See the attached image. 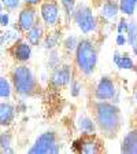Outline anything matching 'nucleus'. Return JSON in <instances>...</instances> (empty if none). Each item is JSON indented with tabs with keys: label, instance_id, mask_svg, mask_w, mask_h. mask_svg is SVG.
I'll return each instance as SVG.
<instances>
[{
	"label": "nucleus",
	"instance_id": "1",
	"mask_svg": "<svg viewBox=\"0 0 137 154\" xmlns=\"http://www.w3.org/2000/svg\"><path fill=\"white\" fill-rule=\"evenodd\" d=\"M96 122L107 136H114L121 125V113L119 109L107 100H99L96 105Z\"/></svg>",
	"mask_w": 137,
	"mask_h": 154
},
{
	"label": "nucleus",
	"instance_id": "2",
	"mask_svg": "<svg viewBox=\"0 0 137 154\" xmlns=\"http://www.w3.org/2000/svg\"><path fill=\"white\" fill-rule=\"evenodd\" d=\"M76 63L81 73L89 76L95 72L97 63V51L91 40L82 38L76 48Z\"/></svg>",
	"mask_w": 137,
	"mask_h": 154
},
{
	"label": "nucleus",
	"instance_id": "3",
	"mask_svg": "<svg viewBox=\"0 0 137 154\" xmlns=\"http://www.w3.org/2000/svg\"><path fill=\"white\" fill-rule=\"evenodd\" d=\"M13 85L14 90L21 96H32L36 92L37 83L33 72L25 65H19L13 72Z\"/></svg>",
	"mask_w": 137,
	"mask_h": 154
},
{
	"label": "nucleus",
	"instance_id": "4",
	"mask_svg": "<svg viewBox=\"0 0 137 154\" xmlns=\"http://www.w3.org/2000/svg\"><path fill=\"white\" fill-rule=\"evenodd\" d=\"M61 149L56 142V135L52 131L41 134L36 139L32 147L29 149L30 154H56Z\"/></svg>",
	"mask_w": 137,
	"mask_h": 154
},
{
	"label": "nucleus",
	"instance_id": "5",
	"mask_svg": "<svg viewBox=\"0 0 137 154\" xmlns=\"http://www.w3.org/2000/svg\"><path fill=\"white\" fill-rule=\"evenodd\" d=\"M74 21H76L77 26L82 33L88 35V33H92L93 30H96V26H97V22H96V18L93 15V11L91 7L85 6V4H81L76 8L73 15Z\"/></svg>",
	"mask_w": 137,
	"mask_h": 154
},
{
	"label": "nucleus",
	"instance_id": "6",
	"mask_svg": "<svg viewBox=\"0 0 137 154\" xmlns=\"http://www.w3.org/2000/svg\"><path fill=\"white\" fill-rule=\"evenodd\" d=\"M40 14L47 26H55L59 21V6L55 0H47L40 6Z\"/></svg>",
	"mask_w": 137,
	"mask_h": 154
},
{
	"label": "nucleus",
	"instance_id": "7",
	"mask_svg": "<svg viewBox=\"0 0 137 154\" xmlns=\"http://www.w3.org/2000/svg\"><path fill=\"white\" fill-rule=\"evenodd\" d=\"M37 23V14L33 6H26L23 7L18 14V28L21 32H28L29 29H32L33 26Z\"/></svg>",
	"mask_w": 137,
	"mask_h": 154
},
{
	"label": "nucleus",
	"instance_id": "8",
	"mask_svg": "<svg viewBox=\"0 0 137 154\" xmlns=\"http://www.w3.org/2000/svg\"><path fill=\"white\" fill-rule=\"evenodd\" d=\"M115 96V85L110 77L104 76L100 79V81L96 85L95 98L97 100H110Z\"/></svg>",
	"mask_w": 137,
	"mask_h": 154
},
{
	"label": "nucleus",
	"instance_id": "9",
	"mask_svg": "<svg viewBox=\"0 0 137 154\" xmlns=\"http://www.w3.org/2000/svg\"><path fill=\"white\" fill-rule=\"evenodd\" d=\"M71 81V69L70 66L63 65V66L55 67L51 76V84L55 88H62V87L67 85Z\"/></svg>",
	"mask_w": 137,
	"mask_h": 154
},
{
	"label": "nucleus",
	"instance_id": "10",
	"mask_svg": "<svg viewBox=\"0 0 137 154\" xmlns=\"http://www.w3.org/2000/svg\"><path fill=\"white\" fill-rule=\"evenodd\" d=\"M11 54L18 62H28L30 59V55H32V44L29 42L19 40L14 44Z\"/></svg>",
	"mask_w": 137,
	"mask_h": 154
},
{
	"label": "nucleus",
	"instance_id": "11",
	"mask_svg": "<svg viewBox=\"0 0 137 154\" xmlns=\"http://www.w3.org/2000/svg\"><path fill=\"white\" fill-rule=\"evenodd\" d=\"M14 117H15V107L13 103H0V127H8L14 121Z\"/></svg>",
	"mask_w": 137,
	"mask_h": 154
},
{
	"label": "nucleus",
	"instance_id": "12",
	"mask_svg": "<svg viewBox=\"0 0 137 154\" xmlns=\"http://www.w3.org/2000/svg\"><path fill=\"white\" fill-rule=\"evenodd\" d=\"M121 151L128 154H137V129L130 131L124 138L121 144Z\"/></svg>",
	"mask_w": 137,
	"mask_h": 154
},
{
	"label": "nucleus",
	"instance_id": "13",
	"mask_svg": "<svg viewBox=\"0 0 137 154\" xmlns=\"http://www.w3.org/2000/svg\"><path fill=\"white\" fill-rule=\"evenodd\" d=\"M44 28L40 22H37L32 29H29L26 32V40L32 45H38L44 40Z\"/></svg>",
	"mask_w": 137,
	"mask_h": 154
},
{
	"label": "nucleus",
	"instance_id": "14",
	"mask_svg": "<svg viewBox=\"0 0 137 154\" xmlns=\"http://www.w3.org/2000/svg\"><path fill=\"white\" fill-rule=\"evenodd\" d=\"M114 63L118 66V69L122 70H137L136 66H134V62L128 54H119V52H115L114 58H112Z\"/></svg>",
	"mask_w": 137,
	"mask_h": 154
},
{
	"label": "nucleus",
	"instance_id": "15",
	"mask_svg": "<svg viewBox=\"0 0 137 154\" xmlns=\"http://www.w3.org/2000/svg\"><path fill=\"white\" fill-rule=\"evenodd\" d=\"M77 125H78V128L80 131L82 132L84 135L86 136H89V135H93L96 131V125L89 117H86V116H81L78 121H77Z\"/></svg>",
	"mask_w": 137,
	"mask_h": 154
},
{
	"label": "nucleus",
	"instance_id": "16",
	"mask_svg": "<svg viewBox=\"0 0 137 154\" xmlns=\"http://www.w3.org/2000/svg\"><path fill=\"white\" fill-rule=\"evenodd\" d=\"M119 13V4H117L112 0L106 2L102 6V17L106 19H112L118 15Z\"/></svg>",
	"mask_w": 137,
	"mask_h": 154
},
{
	"label": "nucleus",
	"instance_id": "17",
	"mask_svg": "<svg viewBox=\"0 0 137 154\" xmlns=\"http://www.w3.org/2000/svg\"><path fill=\"white\" fill-rule=\"evenodd\" d=\"M100 151V143L96 140L95 138H92V135H89V138L82 139V149L81 153L85 154H96Z\"/></svg>",
	"mask_w": 137,
	"mask_h": 154
},
{
	"label": "nucleus",
	"instance_id": "18",
	"mask_svg": "<svg viewBox=\"0 0 137 154\" xmlns=\"http://www.w3.org/2000/svg\"><path fill=\"white\" fill-rule=\"evenodd\" d=\"M126 38H128V43L130 44V47L133 48L134 54H137V22H134V21L129 22L128 30H126Z\"/></svg>",
	"mask_w": 137,
	"mask_h": 154
},
{
	"label": "nucleus",
	"instance_id": "19",
	"mask_svg": "<svg viewBox=\"0 0 137 154\" xmlns=\"http://www.w3.org/2000/svg\"><path fill=\"white\" fill-rule=\"evenodd\" d=\"M61 35L62 33L58 30V32H52V33H49V35L44 36V43H43V45H44L45 50H54L55 47H58L59 42H61Z\"/></svg>",
	"mask_w": 137,
	"mask_h": 154
},
{
	"label": "nucleus",
	"instance_id": "20",
	"mask_svg": "<svg viewBox=\"0 0 137 154\" xmlns=\"http://www.w3.org/2000/svg\"><path fill=\"white\" fill-rule=\"evenodd\" d=\"M137 0H119V11L124 15H132L136 10Z\"/></svg>",
	"mask_w": 137,
	"mask_h": 154
},
{
	"label": "nucleus",
	"instance_id": "21",
	"mask_svg": "<svg viewBox=\"0 0 137 154\" xmlns=\"http://www.w3.org/2000/svg\"><path fill=\"white\" fill-rule=\"evenodd\" d=\"M11 92H13V88H11V84L8 83V80L4 77H0V99L10 98Z\"/></svg>",
	"mask_w": 137,
	"mask_h": 154
},
{
	"label": "nucleus",
	"instance_id": "22",
	"mask_svg": "<svg viewBox=\"0 0 137 154\" xmlns=\"http://www.w3.org/2000/svg\"><path fill=\"white\" fill-rule=\"evenodd\" d=\"M11 143H13V135L10 131H4L0 134V150L7 147H11Z\"/></svg>",
	"mask_w": 137,
	"mask_h": 154
},
{
	"label": "nucleus",
	"instance_id": "23",
	"mask_svg": "<svg viewBox=\"0 0 137 154\" xmlns=\"http://www.w3.org/2000/svg\"><path fill=\"white\" fill-rule=\"evenodd\" d=\"M61 3L67 18H71L74 15V11H76V0H61Z\"/></svg>",
	"mask_w": 137,
	"mask_h": 154
},
{
	"label": "nucleus",
	"instance_id": "24",
	"mask_svg": "<svg viewBox=\"0 0 137 154\" xmlns=\"http://www.w3.org/2000/svg\"><path fill=\"white\" fill-rule=\"evenodd\" d=\"M78 42H80V40H78L76 36H69V37L63 42V45L66 50H69V51H74L77 48V45H78Z\"/></svg>",
	"mask_w": 137,
	"mask_h": 154
},
{
	"label": "nucleus",
	"instance_id": "25",
	"mask_svg": "<svg viewBox=\"0 0 137 154\" xmlns=\"http://www.w3.org/2000/svg\"><path fill=\"white\" fill-rule=\"evenodd\" d=\"M0 3L3 4V7L8 11H15L21 6V0H0Z\"/></svg>",
	"mask_w": 137,
	"mask_h": 154
},
{
	"label": "nucleus",
	"instance_id": "26",
	"mask_svg": "<svg viewBox=\"0 0 137 154\" xmlns=\"http://www.w3.org/2000/svg\"><path fill=\"white\" fill-rule=\"evenodd\" d=\"M128 26H129V22L125 18H122L121 21H119L118 26H117V32H118V33H126V30H128Z\"/></svg>",
	"mask_w": 137,
	"mask_h": 154
},
{
	"label": "nucleus",
	"instance_id": "27",
	"mask_svg": "<svg viewBox=\"0 0 137 154\" xmlns=\"http://www.w3.org/2000/svg\"><path fill=\"white\" fill-rule=\"evenodd\" d=\"M49 66H51L52 69H55V67L59 66V58H58L56 51H52L51 52V61H49Z\"/></svg>",
	"mask_w": 137,
	"mask_h": 154
},
{
	"label": "nucleus",
	"instance_id": "28",
	"mask_svg": "<svg viewBox=\"0 0 137 154\" xmlns=\"http://www.w3.org/2000/svg\"><path fill=\"white\" fill-rule=\"evenodd\" d=\"M71 96H78V94H80V84L77 83L76 80H71Z\"/></svg>",
	"mask_w": 137,
	"mask_h": 154
},
{
	"label": "nucleus",
	"instance_id": "29",
	"mask_svg": "<svg viewBox=\"0 0 137 154\" xmlns=\"http://www.w3.org/2000/svg\"><path fill=\"white\" fill-rule=\"evenodd\" d=\"M126 42H128V38H126V36H125L124 33H118V35H117V38H115V43H117V45L122 47V45L126 44Z\"/></svg>",
	"mask_w": 137,
	"mask_h": 154
},
{
	"label": "nucleus",
	"instance_id": "30",
	"mask_svg": "<svg viewBox=\"0 0 137 154\" xmlns=\"http://www.w3.org/2000/svg\"><path fill=\"white\" fill-rule=\"evenodd\" d=\"M10 23V17L7 13H3V15H1V18H0V25L1 26H7Z\"/></svg>",
	"mask_w": 137,
	"mask_h": 154
},
{
	"label": "nucleus",
	"instance_id": "31",
	"mask_svg": "<svg viewBox=\"0 0 137 154\" xmlns=\"http://www.w3.org/2000/svg\"><path fill=\"white\" fill-rule=\"evenodd\" d=\"M26 3V6H38V4H41V0H23Z\"/></svg>",
	"mask_w": 137,
	"mask_h": 154
},
{
	"label": "nucleus",
	"instance_id": "32",
	"mask_svg": "<svg viewBox=\"0 0 137 154\" xmlns=\"http://www.w3.org/2000/svg\"><path fill=\"white\" fill-rule=\"evenodd\" d=\"M134 98H136V102H137V91L134 92Z\"/></svg>",
	"mask_w": 137,
	"mask_h": 154
},
{
	"label": "nucleus",
	"instance_id": "33",
	"mask_svg": "<svg viewBox=\"0 0 137 154\" xmlns=\"http://www.w3.org/2000/svg\"><path fill=\"white\" fill-rule=\"evenodd\" d=\"M0 67H1V65H0Z\"/></svg>",
	"mask_w": 137,
	"mask_h": 154
}]
</instances>
